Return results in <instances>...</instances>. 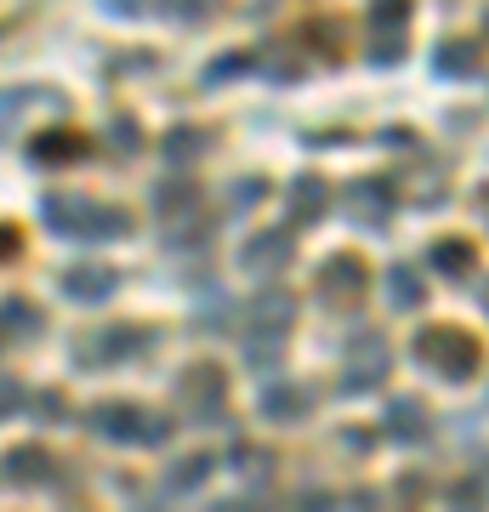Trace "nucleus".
Listing matches in <instances>:
<instances>
[{"label": "nucleus", "mask_w": 489, "mask_h": 512, "mask_svg": "<svg viewBox=\"0 0 489 512\" xmlns=\"http://www.w3.org/2000/svg\"><path fill=\"white\" fill-rule=\"evenodd\" d=\"M46 228L63 239H120L131 234V217L120 205H103V200H86V194H52L40 205Z\"/></svg>", "instance_id": "f257e3e1"}, {"label": "nucleus", "mask_w": 489, "mask_h": 512, "mask_svg": "<svg viewBox=\"0 0 489 512\" xmlns=\"http://www.w3.org/2000/svg\"><path fill=\"white\" fill-rule=\"evenodd\" d=\"M416 359L444 370L450 382H467L472 370H478V359H484V348H478V336L461 330V325H427L416 336Z\"/></svg>", "instance_id": "f03ea898"}, {"label": "nucleus", "mask_w": 489, "mask_h": 512, "mask_svg": "<svg viewBox=\"0 0 489 512\" xmlns=\"http://www.w3.org/2000/svg\"><path fill=\"white\" fill-rule=\"evenodd\" d=\"M91 427L103 433V439H126V444H160L171 433V421L148 416L143 404H97L91 410Z\"/></svg>", "instance_id": "7ed1b4c3"}, {"label": "nucleus", "mask_w": 489, "mask_h": 512, "mask_svg": "<svg viewBox=\"0 0 489 512\" xmlns=\"http://www.w3.org/2000/svg\"><path fill=\"white\" fill-rule=\"evenodd\" d=\"M177 404L188 421H217L222 404H228V382H222L217 365H188L177 382Z\"/></svg>", "instance_id": "20e7f679"}, {"label": "nucleus", "mask_w": 489, "mask_h": 512, "mask_svg": "<svg viewBox=\"0 0 489 512\" xmlns=\"http://www.w3.org/2000/svg\"><path fill=\"white\" fill-rule=\"evenodd\" d=\"M347 370H353V376H342L347 393L376 387L381 370H387V348H381V336H353V348H347Z\"/></svg>", "instance_id": "39448f33"}, {"label": "nucleus", "mask_w": 489, "mask_h": 512, "mask_svg": "<svg viewBox=\"0 0 489 512\" xmlns=\"http://www.w3.org/2000/svg\"><path fill=\"white\" fill-rule=\"evenodd\" d=\"M325 296L330 302H342V296L347 302H359L364 296V262L359 256H330L325 262Z\"/></svg>", "instance_id": "423d86ee"}, {"label": "nucleus", "mask_w": 489, "mask_h": 512, "mask_svg": "<svg viewBox=\"0 0 489 512\" xmlns=\"http://www.w3.org/2000/svg\"><path fill=\"white\" fill-rule=\"evenodd\" d=\"M29 160L35 165H74V160H86V137H80V131H46V137L29 148Z\"/></svg>", "instance_id": "0eeeda50"}, {"label": "nucleus", "mask_w": 489, "mask_h": 512, "mask_svg": "<svg viewBox=\"0 0 489 512\" xmlns=\"http://www.w3.org/2000/svg\"><path fill=\"white\" fill-rule=\"evenodd\" d=\"M114 285H120L114 268H69V274H63V291H69L74 302H103V296H114Z\"/></svg>", "instance_id": "6e6552de"}, {"label": "nucleus", "mask_w": 489, "mask_h": 512, "mask_svg": "<svg viewBox=\"0 0 489 512\" xmlns=\"http://www.w3.org/2000/svg\"><path fill=\"white\" fill-rule=\"evenodd\" d=\"M387 433L404 439V444L427 439V404H421V399H393V404H387Z\"/></svg>", "instance_id": "1a4fd4ad"}, {"label": "nucleus", "mask_w": 489, "mask_h": 512, "mask_svg": "<svg viewBox=\"0 0 489 512\" xmlns=\"http://www.w3.org/2000/svg\"><path fill=\"white\" fill-rule=\"evenodd\" d=\"M285 256H290V234H279V228H273V234L251 239V245H245V256H239V262H245L251 274H273V268H279Z\"/></svg>", "instance_id": "9d476101"}, {"label": "nucleus", "mask_w": 489, "mask_h": 512, "mask_svg": "<svg viewBox=\"0 0 489 512\" xmlns=\"http://www.w3.org/2000/svg\"><path fill=\"white\" fill-rule=\"evenodd\" d=\"M478 63H484V57H478V46H472V40H450V46H438V52H433V69L444 74V80L478 74Z\"/></svg>", "instance_id": "9b49d317"}, {"label": "nucleus", "mask_w": 489, "mask_h": 512, "mask_svg": "<svg viewBox=\"0 0 489 512\" xmlns=\"http://www.w3.org/2000/svg\"><path fill=\"white\" fill-rule=\"evenodd\" d=\"M347 211L364 217V222H381L387 211H393V194H387L381 183H353L347 188Z\"/></svg>", "instance_id": "f8f14e48"}, {"label": "nucleus", "mask_w": 489, "mask_h": 512, "mask_svg": "<svg viewBox=\"0 0 489 512\" xmlns=\"http://www.w3.org/2000/svg\"><path fill=\"white\" fill-rule=\"evenodd\" d=\"M421 296H427V285H421L416 274H410V268H393V274H387V302H393V308H421Z\"/></svg>", "instance_id": "ddd939ff"}, {"label": "nucleus", "mask_w": 489, "mask_h": 512, "mask_svg": "<svg viewBox=\"0 0 489 512\" xmlns=\"http://www.w3.org/2000/svg\"><path fill=\"white\" fill-rule=\"evenodd\" d=\"M46 450H12L6 456V478H18V484H29V478H52V467H46Z\"/></svg>", "instance_id": "4468645a"}, {"label": "nucleus", "mask_w": 489, "mask_h": 512, "mask_svg": "<svg viewBox=\"0 0 489 512\" xmlns=\"http://www.w3.org/2000/svg\"><path fill=\"white\" fill-rule=\"evenodd\" d=\"M268 416L273 421H296L302 416V410H308V393H302V387H268Z\"/></svg>", "instance_id": "2eb2a0df"}, {"label": "nucleus", "mask_w": 489, "mask_h": 512, "mask_svg": "<svg viewBox=\"0 0 489 512\" xmlns=\"http://www.w3.org/2000/svg\"><path fill=\"white\" fill-rule=\"evenodd\" d=\"M404 18H410V6H404V0H376V12H370L376 35H387V29H404Z\"/></svg>", "instance_id": "dca6fc26"}, {"label": "nucleus", "mask_w": 489, "mask_h": 512, "mask_svg": "<svg viewBox=\"0 0 489 512\" xmlns=\"http://www.w3.org/2000/svg\"><path fill=\"white\" fill-rule=\"evenodd\" d=\"M290 205H296V217H319V211H325V183H313V177L296 183V200Z\"/></svg>", "instance_id": "f3484780"}, {"label": "nucleus", "mask_w": 489, "mask_h": 512, "mask_svg": "<svg viewBox=\"0 0 489 512\" xmlns=\"http://www.w3.org/2000/svg\"><path fill=\"white\" fill-rule=\"evenodd\" d=\"M438 268H450V274H467L472 268V245H461V239H450V245H438L433 251Z\"/></svg>", "instance_id": "a211bd4d"}, {"label": "nucleus", "mask_w": 489, "mask_h": 512, "mask_svg": "<svg viewBox=\"0 0 489 512\" xmlns=\"http://www.w3.org/2000/svg\"><path fill=\"white\" fill-rule=\"evenodd\" d=\"M18 120H23V92H0V143L18 131Z\"/></svg>", "instance_id": "6ab92c4d"}, {"label": "nucleus", "mask_w": 489, "mask_h": 512, "mask_svg": "<svg viewBox=\"0 0 489 512\" xmlns=\"http://www.w3.org/2000/svg\"><path fill=\"white\" fill-rule=\"evenodd\" d=\"M205 473H211V456H188L177 473H171V490H188V484H200Z\"/></svg>", "instance_id": "aec40b11"}, {"label": "nucleus", "mask_w": 489, "mask_h": 512, "mask_svg": "<svg viewBox=\"0 0 489 512\" xmlns=\"http://www.w3.org/2000/svg\"><path fill=\"white\" fill-rule=\"evenodd\" d=\"M171 154H177V160H194V154H200V137H194V131H177V137H171Z\"/></svg>", "instance_id": "412c9836"}, {"label": "nucleus", "mask_w": 489, "mask_h": 512, "mask_svg": "<svg viewBox=\"0 0 489 512\" xmlns=\"http://www.w3.org/2000/svg\"><path fill=\"white\" fill-rule=\"evenodd\" d=\"M18 251V234H12V228H0V256H12Z\"/></svg>", "instance_id": "4be33fe9"}, {"label": "nucleus", "mask_w": 489, "mask_h": 512, "mask_svg": "<svg viewBox=\"0 0 489 512\" xmlns=\"http://www.w3.org/2000/svg\"><path fill=\"white\" fill-rule=\"evenodd\" d=\"M484 313H489V279H484Z\"/></svg>", "instance_id": "5701e85b"}]
</instances>
